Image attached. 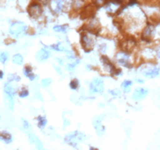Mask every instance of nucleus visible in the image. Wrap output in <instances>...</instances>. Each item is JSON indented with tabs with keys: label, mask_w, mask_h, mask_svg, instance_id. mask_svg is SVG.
I'll use <instances>...</instances> for the list:
<instances>
[{
	"label": "nucleus",
	"mask_w": 160,
	"mask_h": 150,
	"mask_svg": "<svg viewBox=\"0 0 160 150\" xmlns=\"http://www.w3.org/2000/svg\"><path fill=\"white\" fill-rule=\"evenodd\" d=\"M71 5V0H52L51 7L56 12L67 11Z\"/></svg>",
	"instance_id": "f03ea898"
},
{
	"label": "nucleus",
	"mask_w": 160,
	"mask_h": 150,
	"mask_svg": "<svg viewBox=\"0 0 160 150\" xmlns=\"http://www.w3.org/2000/svg\"><path fill=\"white\" fill-rule=\"evenodd\" d=\"M150 20L154 22V23H159V14H156V15H152V17H150Z\"/></svg>",
	"instance_id": "a878e982"
},
{
	"label": "nucleus",
	"mask_w": 160,
	"mask_h": 150,
	"mask_svg": "<svg viewBox=\"0 0 160 150\" xmlns=\"http://www.w3.org/2000/svg\"><path fill=\"white\" fill-rule=\"evenodd\" d=\"M12 140L11 134L7 131H1L0 132V141L5 142L6 144H9Z\"/></svg>",
	"instance_id": "ddd939ff"
},
{
	"label": "nucleus",
	"mask_w": 160,
	"mask_h": 150,
	"mask_svg": "<svg viewBox=\"0 0 160 150\" xmlns=\"http://www.w3.org/2000/svg\"><path fill=\"white\" fill-rule=\"evenodd\" d=\"M104 91V82L100 78H94L90 84V92L102 93Z\"/></svg>",
	"instance_id": "20e7f679"
},
{
	"label": "nucleus",
	"mask_w": 160,
	"mask_h": 150,
	"mask_svg": "<svg viewBox=\"0 0 160 150\" xmlns=\"http://www.w3.org/2000/svg\"><path fill=\"white\" fill-rule=\"evenodd\" d=\"M49 52L42 48V49H40L37 53H36L35 59H37L38 61H39V62H42V61H44L45 60V59H48V58L49 57Z\"/></svg>",
	"instance_id": "9b49d317"
},
{
	"label": "nucleus",
	"mask_w": 160,
	"mask_h": 150,
	"mask_svg": "<svg viewBox=\"0 0 160 150\" xmlns=\"http://www.w3.org/2000/svg\"><path fill=\"white\" fill-rule=\"evenodd\" d=\"M8 58H9V55L6 52H2L0 53V62L4 64L7 61Z\"/></svg>",
	"instance_id": "412c9836"
},
{
	"label": "nucleus",
	"mask_w": 160,
	"mask_h": 150,
	"mask_svg": "<svg viewBox=\"0 0 160 150\" xmlns=\"http://www.w3.org/2000/svg\"><path fill=\"white\" fill-rule=\"evenodd\" d=\"M5 94H6V98L8 100V102H9V106L11 109H13L14 106V102H13V96L14 94H15V92H14L13 88H12L11 86L8 85V84H6L4 88Z\"/></svg>",
	"instance_id": "6e6552de"
},
{
	"label": "nucleus",
	"mask_w": 160,
	"mask_h": 150,
	"mask_svg": "<svg viewBox=\"0 0 160 150\" xmlns=\"http://www.w3.org/2000/svg\"><path fill=\"white\" fill-rule=\"evenodd\" d=\"M85 136L82 134V133H80L76 131V132L70 133L68 135L66 136V141H67L68 143H70L72 140H78V141H82L84 140Z\"/></svg>",
	"instance_id": "9d476101"
},
{
	"label": "nucleus",
	"mask_w": 160,
	"mask_h": 150,
	"mask_svg": "<svg viewBox=\"0 0 160 150\" xmlns=\"http://www.w3.org/2000/svg\"><path fill=\"white\" fill-rule=\"evenodd\" d=\"M68 29V25H57V26H55L53 28V30L56 31V32H62L65 33L66 31Z\"/></svg>",
	"instance_id": "6ab92c4d"
},
{
	"label": "nucleus",
	"mask_w": 160,
	"mask_h": 150,
	"mask_svg": "<svg viewBox=\"0 0 160 150\" xmlns=\"http://www.w3.org/2000/svg\"><path fill=\"white\" fill-rule=\"evenodd\" d=\"M101 61L102 62L103 65L106 66L108 69L109 70V71L112 73V74L118 75L119 73H120V70H118V69L116 68L115 66L113 65L112 62L110 61V59L107 57L106 56H102L101 57Z\"/></svg>",
	"instance_id": "0eeeda50"
},
{
	"label": "nucleus",
	"mask_w": 160,
	"mask_h": 150,
	"mask_svg": "<svg viewBox=\"0 0 160 150\" xmlns=\"http://www.w3.org/2000/svg\"><path fill=\"white\" fill-rule=\"evenodd\" d=\"M81 45H82L83 48L84 49V51L90 52L93 49L95 42H94L93 38L88 37V34H85V32H84L81 34Z\"/></svg>",
	"instance_id": "7ed1b4c3"
},
{
	"label": "nucleus",
	"mask_w": 160,
	"mask_h": 150,
	"mask_svg": "<svg viewBox=\"0 0 160 150\" xmlns=\"http://www.w3.org/2000/svg\"><path fill=\"white\" fill-rule=\"evenodd\" d=\"M132 85V81H128V80H125L123 83H122L121 86L122 88H123L125 92H130V87Z\"/></svg>",
	"instance_id": "aec40b11"
},
{
	"label": "nucleus",
	"mask_w": 160,
	"mask_h": 150,
	"mask_svg": "<svg viewBox=\"0 0 160 150\" xmlns=\"http://www.w3.org/2000/svg\"><path fill=\"white\" fill-rule=\"evenodd\" d=\"M23 73H24V75L27 77V78H29L31 81H33V80L35 78V74L33 73L32 68H31V66L27 65L26 67H24V70H23Z\"/></svg>",
	"instance_id": "4468645a"
},
{
	"label": "nucleus",
	"mask_w": 160,
	"mask_h": 150,
	"mask_svg": "<svg viewBox=\"0 0 160 150\" xmlns=\"http://www.w3.org/2000/svg\"><path fill=\"white\" fill-rule=\"evenodd\" d=\"M3 75H4L3 72L2 71V70H0V79H2V78H3Z\"/></svg>",
	"instance_id": "bb28decb"
},
{
	"label": "nucleus",
	"mask_w": 160,
	"mask_h": 150,
	"mask_svg": "<svg viewBox=\"0 0 160 150\" xmlns=\"http://www.w3.org/2000/svg\"><path fill=\"white\" fill-rule=\"evenodd\" d=\"M40 1H45V0H40Z\"/></svg>",
	"instance_id": "cd10ccee"
},
{
	"label": "nucleus",
	"mask_w": 160,
	"mask_h": 150,
	"mask_svg": "<svg viewBox=\"0 0 160 150\" xmlns=\"http://www.w3.org/2000/svg\"><path fill=\"white\" fill-rule=\"evenodd\" d=\"M96 12V5H89L84 7L81 12L80 17L82 20H85V19H90L94 17Z\"/></svg>",
	"instance_id": "39448f33"
},
{
	"label": "nucleus",
	"mask_w": 160,
	"mask_h": 150,
	"mask_svg": "<svg viewBox=\"0 0 160 150\" xmlns=\"http://www.w3.org/2000/svg\"><path fill=\"white\" fill-rule=\"evenodd\" d=\"M52 82L51 78H45V79L42 80V84L43 87H48Z\"/></svg>",
	"instance_id": "b1692460"
},
{
	"label": "nucleus",
	"mask_w": 160,
	"mask_h": 150,
	"mask_svg": "<svg viewBox=\"0 0 160 150\" xmlns=\"http://www.w3.org/2000/svg\"><path fill=\"white\" fill-rule=\"evenodd\" d=\"M143 2L147 5H151V6H156L159 5V0H143Z\"/></svg>",
	"instance_id": "5701e85b"
},
{
	"label": "nucleus",
	"mask_w": 160,
	"mask_h": 150,
	"mask_svg": "<svg viewBox=\"0 0 160 150\" xmlns=\"http://www.w3.org/2000/svg\"><path fill=\"white\" fill-rule=\"evenodd\" d=\"M117 59L120 64L123 65L124 67H129V62H128V56L125 55L124 53H118L117 55Z\"/></svg>",
	"instance_id": "f8f14e48"
},
{
	"label": "nucleus",
	"mask_w": 160,
	"mask_h": 150,
	"mask_svg": "<svg viewBox=\"0 0 160 150\" xmlns=\"http://www.w3.org/2000/svg\"><path fill=\"white\" fill-rule=\"evenodd\" d=\"M28 12L31 17L37 18V17H38L42 14V9L38 3L36 2H33L28 6Z\"/></svg>",
	"instance_id": "423d86ee"
},
{
	"label": "nucleus",
	"mask_w": 160,
	"mask_h": 150,
	"mask_svg": "<svg viewBox=\"0 0 160 150\" xmlns=\"http://www.w3.org/2000/svg\"><path fill=\"white\" fill-rule=\"evenodd\" d=\"M27 26L20 21L14 22L9 28V34L15 38H20L23 36L27 31Z\"/></svg>",
	"instance_id": "f257e3e1"
},
{
	"label": "nucleus",
	"mask_w": 160,
	"mask_h": 150,
	"mask_svg": "<svg viewBox=\"0 0 160 150\" xmlns=\"http://www.w3.org/2000/svg\"><path fill=\"white\" fill-rule=\"evenodd\" d=\"M148 91L144 88H138L134 91L132 98L135 100H141L145 98L148 95Z\"/></svg>",
	"instance_id": "1a4fd4ad"
},
{
	"label": "nucleus",
	"mask_w": 160,
	"mask_h": 150,
	"mask_svg": "<svg viewBox=\"0 0 160 150\" xmlns=\"http://www.w3.org/2000/svg\"><path fill=\"white\" fill-rule=\"evenodd\" d=\"M78 86H79V82H78V81L77 79H73V80H72L71 81H70V88H71V89H73V90H75V89L78 88Z\"/></svg>",
	"instance_id": "4be33fe9"
},
{
	"label": "nucleus",
	"mask_w": 160,
	"mask_h": 150,
	"mask_svg": "<svg viewBox=\"0 0 160 150\" xmlns=\"http://www.w3.org/2000/svg\"><path fill=\"white\" fill-rule=\"evenodd\" d=\"M159 68H153L151 70H148V71L144 73V76L148 78H156L159 75Z\"/></svg>",
	"instance_id": "2eb2a0df"
},
{
	"label": "nucleus",
	"mask_w": 160,
	"mask_h": 150,
	"mask_svg": "<svg viewBox=\"0 0 160 150\" xmlns=\"http://www.w3.org/2000/svg\"><path fill=\"white\" fill-rule=\"evenodd\" d=\"M38 120V126L39 128H44L47 123V119L45 117L39 116L37 118Z\"/></svg>",
	"instance_id": "f3484780"
},
{
	"label": "nucleus",
	"mask_w": 160,
	"mask_h": 150,
	"mask_svg": "<svg viewBox=\"0 0 160 150\" xmlns=\"http://www.w3.org/2000/svg\"><path fill=\"white\" fill-rule=\"evenodd\" d=\"M12 62L15 64H17V65H21L23 62V56L20 54L14 55L13 57H12Z\"/></svg>",
	"instance_id": "a211bd4d"
},
{
	"label": "nucleus",
	"mask_w": 160,
	"mask_h": 150,
	"mask_svg": "<svg viewBox=\"0 0 160 150\" xmlns=\"http://www.w3.org/2000/svg\"><path fill=\"white\" fill-rule=\"evenodd\" d=\"M94 125H98V127L94 126V127H95V129H96L97 134H98L99 136L102 135V134L104 133L105 128H104V127H103L102 125L100 123V120H96L95 121H94Z\"/></svg>",
	"instance_id": "dca6fc26"
},
{
	"label": "nucleus",
	"mask_w": 160,
	"mask_h": 150,
	"mask_svg": "<svg viewBox=\"0 0 160 150\" xmlns=\"http://www.w3.org/2000/svg\"><path fill=\"white\" fill-rule=\"evenodd\" d=\"M28 95H29V92H28V89H23L21 92H19V96H20V98H25V97L28 96Z\"/></svg>",
	"instance_id": "393cba45"
}]
</instances>
